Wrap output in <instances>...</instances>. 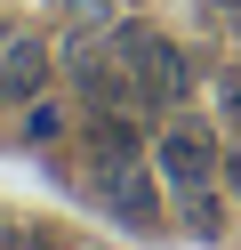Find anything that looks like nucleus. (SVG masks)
Masks as SVG:
<instances>
[{
    "label": "nucleus",
    "mask_w": 241,
    "mask_h": 250,
    "mask_svg": "<svg viewBox=\"0 0 241 250\" xmlns=\"http://www.w3.org/2000/svg\"><path fill=\"white\" fill-rule=\"evenodd\" d=\"M112 57H121V81L137 89L145 105H177L185 97V57H177V41L145 33V24H121V33H112Z\"/></svg>",
    "instance_id": "1"
},
{
    "label": "nucleus",
    "mask_w": 241,
    "mask_h": 250,
    "mask_svg": "<svg viewBox=\"0 0 241 250\" xmlns=\"http://www.w3.org/2000/svg\"><path fill=\"white\" fill-rule=\"evenodd\" d=\"M153 169L169 186H209V169H217V137L201 129V121H169L153 146Z\"/></svg>",
    "instance_id": "2"
},
{
    "label": "nucleus",
    "mask_w": 241,
    "mask_h": 250,
    "mask_svg": "<svg viewBox=\"0 0 241 250\" xmlns=\"http://www.w3.org/2000/svg\"><path fill=\"white\" fill-rule=\"evenodd\" d=\"M105 210L121 218V226H161V194H153V178H145L137 162L105 169Z\"/></svg>",
    "instance_id": "3"
},
{
    "label": "nucleus",
    "mask_w": 241,
    "mask_h": 250,
    "mask_svg": "<svg viewBox=\"0 0 241 250\" xmlns=\"http://www.w3.org/2000/svg\"><path fill=\"white\" fill-rule=\"evenodd\" d=\"M40 81H48V49H40V41H8V49H0V97L32 105Z\"/></svg>",
    "instance_id": "4"
},
{
    "label": "nucleus",
    "mask_w": 241,
    "mask_h": 250,
    "mask_svg": "<svg viewBox=\"0 0 241 250\" xmlns=\"http://www.w3.org/2000/svg\"><path fill=\"white\" fill-rule=\"evenodd\" d=\"M137 153H145V137L129 129L121 113H96V121H89V162H96V178H105V169H129Z\"/></svg>",
    "instance_id": "5"
},
{
    "label": "nucleus",
    "mask_w": 241,
    "mask_h": 250,
    "mask_svg": "<svg viewBox=\"0 0 241 250\" xmlns=\"http://www.w3.org/2000/svg\"><path fill=\"white\" fill-rule=\"evenodd\" d=\"M185 226H193V234H217V226H225V210L201 194V186H185Z\"/></svg>",
    "instance_id": "6"
},
{
    "label": "nucleus",
    "mask_w": 241,
    "mask_h": 250,
    "mask_svg": "<svg viewBox=\"0 0 241 250\" xmlns=\"http://www.w3.org/2000/svg\"><path fill=\"white\" fill-rule=\"evenodd\" d=\"M56 129H64V113H56V105H40V97H32V113H24V137H32V146H48Z\"/></svg>",
    "instance_id": "7"
},
{
    "label": "nucleus",
    "mask_w": 241,
    "mask_h": 250,
    "mask_svg": "<svg viewBox=\"0 0 241 250\" xmlns=\"http://www.w3.org/2000/svg\"><path fill=\"white\" fill-rule=\"evenodd\" d=\"M217 97H225V113L241 121V73H225V81H217Z\"/></svg>",
    "instance_id": "8"
},
{
    "label": "nucleus",
    "mask_w": 241,
    "mask_h": 250,
    "mask_svg": "<svg viewBox=\"0 0 241 250\" xmlns=\"http://www.w3.org/2000/svg\"><path fill=\"white\" fill-rule=\"evenodd\" d=\"M209 8H241V0H209Z\"/></svg>",
    "instance_id": "9"
},
{
    "label": "nucleus",
    "mask_w": 241,
    "mask_h": 250,
    "mask_svg": "<svg viewBox=\"0 0 241 250\" xmlns=\"http://www.w3.org/2000/svg\"><path fill=\"white\" fill-rule=\"evenodd\" d=\"M0 49H8V24H0Z\"/></svg>",
    "instance_id": "10"
},
{
    "label": "nucleus",
    "mask_w": 241,
    "mask_h": 250,
    "mask_svg": "<svg viewBox=\"0 0 241 250\" xmlns=\"http://www.w3.org/2000/svg\"><path fill=\"white\" fill-rule=\"evenodd\" d=\"M0 250H24V242H0Z\"/></svg>",
    "instance_id": "11"
}]
</instances>
